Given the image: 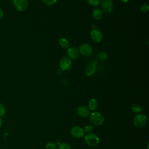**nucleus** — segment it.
Instances as JSON below:
<instances>
[{
  "instance_id": "nucleus-1",
  "label": "nucleus",
  "mask_w": 149,
  "mask_h": 149,
  "mask_svg": "<svg viewBox=\"0 0 149 149\" xmlns=\"http://www.w3.org/2000/svg\"><path fill=\"white\" fill-rule=\"evenodd\" d=\"M89 119L91 124L94 126H100L104 121V116L100 113L97 111L93 112L90 114Z\"/></svg>"
},
{
  "instance_id": "nucleus-2",
  "label": "nucleus",
  "mask_w": 149,
  "mask_h": 149,
  "mask_svg": "<svg viewBox=\"0 0 149 149\" xmlns=\"http://www.w3.org/2000/svg\"><path fill=\"white\" fill-rule=\"evenodd\" d=\"M84 141L88 146L95 147L99 144L100 139L95 134L89 133L85 136Z\"/></svg>"
},
{
  "instance_id": "nucleus-3",
  "label": "nucleus",
  "mask_w": 149,
  "mask_h": 149,
  "mask_svg": "<svg viewBox=\"0 0 149 149\" xmlns=\"http://www.w3.org/2000/svg\"><path fill=\"white\" fill-rule=\"evenodd\" d=\"M147 122V118L146 115L143 113L137 114L133 120V125L137 127H143L145 126Z\"/></svg>"
},
{
  "instance_id": "nucleus-4",
  "label": "nucleus",
  "mask_w": 149,
  "mask_h": 149,
  "mask_svg": "<svg viewBox=\"0 0 149 149\" xmlns=\"http://www.w3.org/2000/svg\"><path fill=\"white\" fill-rule=\"evenodd\" d=\"M12 3L15 8L19 12L25 10L29 5L28 0H12Z\"/></svg>"
},
{
  "instance_id": "nucleus-5",
  "label": "nucleus",
  "mask_w": 149,
  "mask_h": 149,
  "mask_svg": "<svg viewBox=\"0 0 149 149\" xmlns=\"http://www.w3.org/2000/svg\"><path fill=\"white\" fill-rule=\"evenodd\" d=\"M59 66L63 71L69 70L72 67V61L68 57H63L59 61Z\"/></svg>"
},
{
  "instance_id": "nucleus-6",
  "label": "nucleus",
  "mask_w": 149,
  "mask_h": 149,
  "mask_svg": "<svg viewBox=\"0 0 149 149\" xmlns=\"http://www.w3.org/2000/svg\"><path fill=\"white\" fill-rule=\"evenodd\" d=\"M79 53L82 55L84 56H89L91 54L93 49L91 46L87 44V43H84L82 44L80 47H79Z\"/></svg>"
},
{
  "instance_id": "nucleus-7",
  "label": "nucleus",
  "mask_w": 149,
  "mask_h": 149,
  "mask_svg": "<svg viewBox=\"0 0 149 149\" xmlns=\"http://www.w3.org/2000/svg\"><path fill=\"white\" fill-rule=\"evenodd\" d=\"M102 9L106 13H110L113 9V3L111 0H102L101 2Z\"/></svg>"
},
{
  "instance_id": "nucleus-8",
  "label": "nucleus",
  "mask_w": 149,
  "mask_h": 149,
  "mask_svg": "<svg viewBox=\"0 0 149 149\" xmlns=\"http://www.w3.org/2000/svg\"><path fill=\"white\" fill-rule=\"evenodd\" d=\"M90 36L91 40L95 42H99L102 39V34L101 31L98 29H93L91 31Z\"/></svg>"
},
{
  "instance_id": "nucleus-9",
  "label": "nucleus",
  "mask_w": 149,
  "mask_h": 149,
  "mask_svg": "<svg viewBox=\"0 0 149 149\" xmlns=\"http://www.w3.org/2000/svg\"><path fill=\"white\" fill-rule=\"evenodd\" d=\"M70 132L72 135L75 138H81L85 134L83 129L79 126H74L72 127Z\"/></svg>"
},
{
  "instance_id": "nucleus-10",
  "label": "nucleus",
  "mask_w": 149,
  "mask_h": 149,
  "mask_svg": "<svg viewBox=\"0 0 149 149\" xmlns=\"http://www.w3.org/2000/svg\"><path fill=\"white\" fill-rule=\"evenodd\" d=\"M79 49L74 47H69L67 50V54L68 58L72 59H76L79 56Z\"/></svg>"
},
{
  "instance_id": "nucleus-11",
  "label": "nucleus",
  "mask_w": 149,
  "mask_h": 149,
  "mask_svg": "<svg viewBox=\"0 0 149 149\" xmlns=\"http://www.w3.org/2000/svg\"><path fill=\"white\" fill-rule=\"evenodd\" d=\"M77 115L81 118H86L90 114V109L86 105L79 106L77 109Z\"/></svg>"
},
{
  "instance_id": "nucleus-12",
  "label": "nucleus",
  "mask_w": 149,
  "mask_h": 149,
  "mask_svg": "<svg viewBox=\"0 0 149 149\" xmlns=\"http://www.w3.org/2000/svg\"><path fill=\"white\" fill-rule=\"evenodd\" d=\"M96 71V63L94 62L88 63L85 69V74L87 76H93Z\"/></svg>"
},
{
  "instance_id": "nucleus-13",
  "label": "nucleus",
  "mask_w": 149,
  "mask_h": 149,
  "mask_svg": "<svg viewBox=\"0 0 149 149\" xmlns=\"http://www.w3.org/2000/svg\"><path fill=\"white\" fill-rule=\"evenodd\" d=\"M88 108H89V109L93 111H95L98 108V102L97 100L94 99V98H92L91 99L88 104Z\"/></svg>"
},
{
  "instance_id": "nucleus-14",
  "label": "nucleus",
  "mask_w": 149,
  "mask_h": 149,
  "mask_svg": "<svg viewBox=\"0 0 149 149\" xmlns=\"http://www.w3.org/2000/svg\"><path fill=\"white\" fill-rule=\"evenodd\" d=\"M92 15L94 19L97 20H100L102 17V12L100 9L98 8H95L93 10Z\"/></svg>"
},
{
  "instance_id": "nucleus-15",
  "label": "nucleus",
  "mask_w": 149,
  "mask_h": 149,
  "mask_svg": "<svg viewBox=\"0 0 149 149\" xmlns=\"http://www.w3.org/2000/svg\"><path fill=\"white\" fill-rule=\"evenodd\" d=\"M59 44L62 48L66 49L69 47V41L65 38H61L59 40Z\"/></svg>"
},
{
  "instance_id": "nucleus-16",
  "label": "nucleus",
  "mask_w": 149,
  "mask_h": 149,
  "mask_svg": "<svg viewBox=\"0 0 149 149\" xmlns=\"http://www.w3.org/2000/svg\"><path fill=\"white\" fill-rule=\"evenodd\" d=\"M131 109L134 113H140L142 111V107L140 104L135 103L132 105V106L131 107Z\"/></svg>"
},
{
  "instance_id": "nucleus-17",
  "label": "nucleus",
  "mask_w": 149,
  "mask_h": 149,
  "mask_svg": "<svg viewBox=\"0 0 149 149\" xmlns=\"http://www.w3.org/2000/svg\"><path fill=\"white\" fill-rule=\"evenodd\" d=\"M102 0H87V2L88 4L93 6H96L98 5Z\"/></svg>"
},
{
  "instance_id": "nucleus-18",
  "label": "nucleus",
  "mask_w": 149,
  "mask_h": 149,
  "mask_svg": "<svg viewBox=\"0 0 149 149\" xmlns=\"http://www.w3.org/2000/svg\"><path fill=\"white\" fill-rule=\"evenodd\" d=\"M46 149H56V144L54 142H48L45 146Z\"/></svg>"
},
{
  "instance_id": "nucleus-19",
  "label": "nucleus",
  "mask_w": 149,
  "mask_h": 149,
  "mask_svg": "<svg viewBox=\"0 0 149 149\" xmlns=\"http://www.w3.org/2000/svg\"><path fill=\"white\" fill-rule=\"evenodd\" d=\"M58 149H71L70 146L65 143H62L59 144Z\"/></svg>"
},
{
  "instance_id": "nucleus-20",
  "label": "nucleus",
  "mask_w": 149,
  "mask_h": 149,
  "mask_svg": "<svg viewBox=\"0 0 149 149\" xmlns=\"http://www.w3.org/2000/svg\"><path fill=\"white\" fill-rule=\"evenodd\" d=\"M83 130L84 131V133H91L93 130V126L91 125H87L85 126Z\"/></svg>"
},
{
  "instance_id": "nucleus-21",
  "label": "nucleus",
  "mask_w": 149,
  "mask_h": 149,
  "mask_svg": "<svg viewBox=\"0 0 149 149\" xmlns=\"http://www.w3.org/2000/svg\"><path fill=\"white\" fill-rule=\"evenodd\" d=\"M98 57L100 60H105L108 57V55L105 52H101L98 54Z\"/></svg>"
},
{
  "instance_id": "nucleus-22",
  "label": "nucleus",
  "mask_w": 149,
  "mask_h": 149,
  "mask_svg": "<svg viewBox=\"0 0 149 149\" xmlns=\"http://www.w3.org/2000/svg\"><path fill=\"white\" fill-rule=\"evenodd\" d=\"M6 113V108L3 104L0 103V117L3 116Z\"/></svg>"
},
{
  "instance_id": "nucleus-23",
  "label": "nucleus",
  "mask_w": 149,
  "mask_h": 149,
  "mask_svg": "<svg viewBox=\"0 0 149 149\" xmlns=\"http://www.w3.org/2000/svg\"><path fill=\"white\" fill-rule=\"evenodd\" d=\"M44 3H45L48 6H51L56 3L57 0H42Z\"/></svg>"
},
{
  "instance_id": "nucleus-24",
  "label": "nucleus",
  "mask_w": 149,
  "mask_h": 149,
  "mask_svg": "<svg viewBox=\"0 0 149 149\" xmlns=\"http://www.w3.org/2000/svg\"><path fill=\"white\" fill-rule=\"evenodd\" d=\"M140 9L143 12H145V13L147 12L148 11V9H149V6L147 3H143L141 6Z\"/></svg>"
},
{
  "instance_id": "nucleus-25",
  "label": "nucleus",
  "mask_w": 149,
  "mask_h": 149,
  "mask_svg": "<svg viewBox=\"0 0 149 149\" xmlns=\"http://www.w3.org/2000/svg\"><path fill=\"white\" fill-rule=\"evenodd\" d=\"M3 16V12L2 9H1V8L0 7V20L2 19Z\"/></svg>"
},
{
  "instance_id": "nucleus-26",
  "label": "nucleus",
  "mask_w": 149,
  "mask_h": 149,
  "mask_svg": "<svg viewBox=\"0 0 149 149\" xmlns=\"http://www.w3.org/2000/svg\"><path fill=\"white\" fill-rule=\"evenodd\" d=\"M2 125V118L0 117V127H1Z\"/></svg>"
},
{
  "instance_id": "nucleus-27",
  "label": "nucleus",
  "mask_w": 149,
  "mask_h": 149,
  "mask_svg": "<svg viewBox=\"0 0 149 149\" xmlns=\"http://www.w3.org/2000/svg\"><path fill=\"white\" fill-rule=\"evenodd\" d=\"M129 0H121V1L122 2H124V3H126V2H127Z\"/></svg>"
}]
</instances>
